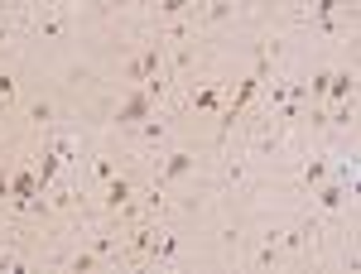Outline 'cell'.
I'll return each instance as SVG.
<instances>
[{
	"instance_id": "9",
	"label": "cell",
	"mask_w": 361,
	"mask_h": 274,
	"mask_svg": "<svg viewBox=\"0 0 361 274\" xmlns=\"http://www.w3.org/2000/svg\"><path fill=\"white\" fill-rule=\"evenodd\" d=\"M318 202H323V207H337V202H342V188H323V197H318Z\"/></svg>"
},
{
	"instance_id": "7",
	"label": "cell",
	"mask_w": 361,
	"mask_h": 274,
	"mask_svg": "<svg viewBox=\"0 0 361 274\" xmlns=\"http://www.w3.org/2000/svg\"><path fill=\"white\" fill-rule=\"evenodd\" d=\"M188 168H193V159H188V154H173V159H169V178H183V173H188Z\"/></svg>"
},
{
	"instance_id": "6",
	"label": "cell",
	"mask_w": 361,
	"mask_h": 274,
	"mask_svg": "<svg viewBox=\"0 0 361 274\" xmlns=\"http://www.w3.org/2000/svg\"><path fill=\"white\" fill-rule=\"evenodd\" d=\"M106 202H111V207H126V202H130V183H126V178H111V192H106Z\"/></svg>"
},
{
	"instance_id": "2",
	"label": "cell",
	"mask_w": 361,
	"mask_h": 274,
	"mask_svg": "<svg viewBox=\"0 0 361 274\" xmlns=\"http://www.w3.org/2000/svg\"><path fill=\"white\" fill-rule=\"evenodd\" d=\"M145 111H149V92H140V96H130L126 106L116 111V125H135V120L145 116Z\"/></svg>"
},
{
	"instance_id": "8",
	"label": "cell",
	"mask_w": 361,
	"mask_h": 274,
	"mask_svg": "<svg viewBox=\"0 0 361 274\" xmlns=\"http://www.w3.org/2000/svg\"><path fill=\"white\" fill-rule=\"evenodd\" d=\"M193 106L212 111V106H217V92H212V87H202V92H197V96H193Z\"/></svg>"
},
{
	"instance_id": "1",
	"label": "cell",
	"mask_w": 361,
	"mask_h": 274,
	"mask_svg": "<svg viewBox=\"0 0 361 274\" xmlns=\"http://www.w3.org/2000/svg\"><path fill=\"white\" fill-rule=\"evenodd\" d=\"M255 82H260V73H250L246 82H241V92H236V101H231V106L222 111V135L231 130V125H236V116H241V111H246V101L255 96Z\"/></svg>"
},
{
	"instance_id": "4",
	"label": "cell",
	"mask_w": 361,
	"mask_h": 274,
	"mask_svg": "<svg viewBox=\"0 0 361 274\" xmlns=\"http://www.w3.org/2000/svg\"><path fill=\"white\" fill-rule=\"evenodd\" d=\"M352 73H333V77H328V96H337V101H347V96H352Z\"/></svg>"
},
{
	"instance_id": "10",
	"label": "cell",
	"mask_w": 361,
	"mask_h": 274,
	"mask_svg": "<svg viewBox=\"0 0 361 274\" xmlns=\"http://www.w3.org/2000/svg\"><path fill=\"white\" fill-rule=\"evenodd\" d=\"M10 96H15V82H10V77H0V101H10Z\"/></svg>"
},
{
	"instance_id": "12",
	"label": "cell",
	"mask_w": 361,
	"mask_h": 274,
	"mask_svg": "<svg viewBox=\"0 0 361 274\" xmlns=\"http://www.w3.org/2000/svg\"><path fill=\"white\" fill-rule=\"evenodd\" d=\"M0 197H10V178L5 173H0Z\"/></svg>"
},
{
	"instance_id": "3",
	"label": "cell",
	"mask_w": 361,
	"mask_h": 274,
	"mask_svg": "<svg viewBox=\"0 0 361 274\" xmlns=\"http://www.w3.org/2000/svg\"><path fill=\"white\" fill-rule=\"evenodd\" d=\"M159 73V49H149V54H140L130 63V82H145V77H154Z\"/></svg>"
},
{
	"instance_id": "5",
	"label": "cell",
	"mask_w": 361,
	"mask_h": 274,
	"mask_svg": "<svg viewBox=\"0 0 361 274\" xmlns=\"http://www.w3.org/2000/svg\"><path fill=\"white\" fill-rule=\"evenodd\" d=\"M10 192H15V197H20V202H34V173H15V183H10Z\"/></svg>"
},
{
	"instance_id": "11",
	"label": "cell",
	"mask_w": 361,
	"mask_h": 274,
	"mask_svg": "<svg viewBox=\"0 0 361 274\" xmlns=\"http://www.w3.org/2000/svg\"><path fill=\"white\" fill-rule=\"evenodd\" d=\"M183 5H188V0H164V5H159V10H164V15H178V10H183Z\"/></svg>"
}]
</instances>
